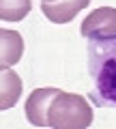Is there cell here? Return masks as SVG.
I'll return each mask as SVG.
<instances>
[{"label":"cell","instance_id":"6da1fadb","mask_svg":"<svg viewBox=\"0 0 116 129\" xmlns=\"http://www.w3.org/2000/svg\"><path fill=\"white\" fill-rule=\"evenodd\" d=\"M88 99L97 108H116V37L88 39Z\"/></svg>","mask_w":116,"mask_h":129},{"label":"cell","instance_id":"3957f363","mask_svg":"<svg viewBox=\"0 0 116 129\" xmlns=\"http://www.w3.org/2000/svg\"><path fill=\"white\" fill-rule=\"evenodd\" d=\"M82 37L86 39H110L116 37V9L114 7H99L80 26Z\"/></svg>","mask_w":116,"mask_h":129},{"label":"cell","instance_id":"7a4b0ae2","mask_svg":"<svg viewBox=\"0 0 116 129\" xmlns=\"http://www.w3.org/2000/svg\"><path fill=\"white\" fill-rule=\"evenodd\" d=\"M52 129H86L93 123V110L88 101L73 92H58L47 114Z\"/></svg>","mask_w":116,"mask_h":129},{"label":"cell","instance_id":"277c9868","mask_svg":"<svg viewBox=\"0 0 116 129\" xmlns=\"http://www.w3.org/2000/svg\"><path fill=\"white\" fill-rule=\"evenodd\" d=\"M60 88H37L28 95L26 99V118L30 125L34 127H50V120H47V114H50V106L58 97Z\"/></svg>","mask_w":116,"mask_h":129},{"label":"cell","instance_id":"ba28073f","mask_svg":"<svg viewBox=\"0 0 116 129\" xmlns=\"http://www.w3.org/2000/svg\"><path fill=\"white\" fill-rule=\"evenodd\" d=\"M30 0H0V17L5 22H19L30 13Z\"/></svg>","mask_w":116,"mask_h":129},{"label":"cell","instance_id":"9c48e42d","mask_svg":"<svg viewBox=\"0 0 116 129\" xmlns=\"http://www.w3.org/2000/svg\"><path fill=\"white\" fill-rule=\"evenodd\" d=\"M43 2H56V0H43Z\"/></svg>","mask_w":116,"mask_h":129},{"label":"cell","instance_id":"52a82bcc","mask_svg":"<svg viewBox=\"0 0 116 129\" xmlns=\"http://www.w3.org/2000/svg\"><path fill=\"white\" fill-rule=\"evenodd\" d=\"M0 92H2V101L0 108L9 110L17 103L19 95H22V80L13 69H2V78H0Z\"/></svg>","mask_w":116,"mask_h":129},{"label":"cell","instance_id":"8992f818","mask_svg":"<svg viewBox=\"0 0 116 129\" xmlns=\"http://www.w3.org/2000/svg\"><path fill=\"white\" fill-rule=\"evenodd\" d=\"M0 43H2V52H0V64L2 69H11V64H15L22 58L24 52V39L17 30H9L2 28L0 30Z\"/></svg>","mask_w":116,"mask_h":129},{"label":"cell","instance_id":"5b68a950","mask_svg":"<svg viewBox=\"0 0 116 129\" xmlns=\"http://www.w3.org/2000/svg\"><path fill=\"white\" fill-rule=\"evenodd\" d=\"M88 5L90 0H56V2H41V11L50 22L67 24Z\"/></svg>","mask_w":116,"mask_h":129}]
</instances>
